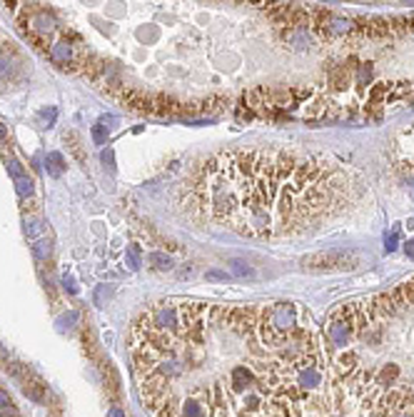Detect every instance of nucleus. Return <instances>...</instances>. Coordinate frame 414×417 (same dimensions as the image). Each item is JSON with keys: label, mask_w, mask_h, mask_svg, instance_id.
<instances>
[{"label": "nucleus", "mask_w": 414, "mask_h": 417, "mask_svg": "<svg viewBox=\"0 0 414 417\" xmlns=\"http://www.w3.org/2000/svg\"><path fill=\"white\" fill-rule=\"evenodd\" d=\"M187 210L247 237L304 232L349 203V178L332 160L292 150H230L185 183Z\"/></svg>", "instance_id": "1"}, {"label": "nucleus", "mask_w": 414, "mask_h": 417, "mask_svg": "<svg viewBox=\"0 0 414 417\" xmlns=\"http://www.w3.org/2000/svg\"><path fill=\"white\" fill-rule=\"evenodd\" d=\"M359 265V258L349 250H327L302 258V270L307 273H345Z\"/></svg>", "instance_id": "2"}, {"label": "nucleus", "mask_w": 414, "mask_h": 417, "mask_svg": "<svg viewBox=\"0 0 414 417\" xmlns=\"http://www.w3.org/2000/svg\"><path fill=\"white\" fill-rule=\"evenodd\" d=\"M367 302H369V307L374 310V315H377L379 320H382V317H394V315L399 312L389 292H379V295H372V297H369Z\"/></svg>", "instance_id": "3"}, {"label": "nucleus", "mask_w": 414, "mask_h": 417, "mask_svg": "<svg viewBox=\"0 0 414 417\" xmlns=\"http://www.w3.org/2000/svg\"><path fill=\"white\" fill-rule=\"evenodd\" d=\"M389 295H392V300H394V305H397V310L402 312V310H412L414 307V287L412 282H402V285H397L394 290H389Z\"/></svg>", "instance_id": "4"}, {"label": "nucleus", "mask_w": 414, "mask_h": 417, "mask_svg": "<svg viewBox=\"0 0 414 417\" xmlns=\"http://www.w3.org/2000/svg\"><path fill=\"white\" fill-rule=\"evenodd\" d=\"M30 30H35L38 35H50L55 30V18L48 13V10H38L33 18H30Z\"/></svg>", "instance_id": "5"}, {"label": "nucleus", "mask_w": 414, "mask_h": 417, "mask_svg": "<svg viewBox=\"0 0 414 417\" xmlns=\"http://www.w3.org/2000/svg\"><path fill=\"white\" fill-rule=\"evenodd\" d=\"M330 82H332V88H335V90H347V88H349V82H352V70L347 68V65L335 68V70H332V75H330Z\"/></svg>", "instance_id": "6"}, {"label": "nucleus", "mask_w": 414, "mask_h": 417, "mask_svg": "<svg viewBox=\"0 0 414 417\" xmlns=\"http://www.w3.org/2000/svg\"><path fill=\"white\" fill-rule=\"evenodd\" d=\"M70 58H72V50H70L68 43H55V45H50V60L55 63V65H68Z\"/></svg>", "instance_id": "7"}, {"label": "nucleus", "mask_w": 414, "mask_h": 417, "mask_svg": "<svg viewBox=\"0 0 414 417\" xmlns=\"http://www.w3.org/2000/svg\"><path fill=\"white\" fill-rule=\"evenodd\" d=\"M48 173L53 178H60L65 173V157L60 152H48Z\"/></svg>", "instance_id": "8"}, {"label": "nucleus", "mask_w": 414, "mask_h": 417, "mask_svg": "<svg viewBox=\"0 0 414 417\" xmlns=\"http://www.w3.org/2000/svg\"><path fill=\"white\" fill-rule=\"evenodd\" d=\"M25 235H28L30 240H40V237L45 235V222L38 220V217H28V220H25Z\"/></svg>", "instance_id": "9"}, {"label": "nucleus", "mask_w": 414, "mask_h": 417, "mask_svg": "<svg viewBox=\"0 0 414 417\" xmlns=\"http://www.w3.org/2000/svg\"><path fill=\"white\" fill-rule=\"evenodd\" d=\"M50 253H53V242L48 240V237H40V240H35L33 242V255L43 263V260H48L50 258Z\"/></svg>", "instance_id": "10"}, {"label": "nucleus", "mask_w": 414, "mask_h": 417, "mask_svg": "<svg viewBox=\"0 0 414 417\" xmlns=\"http://www.w3.org/2000/svg\"><path fill=\"white\" fill-rule=\"evenodd\" d=\"M230 270H232L235 278H242V280L255 278V270H252L247 263H242V260H232V263H230Z\"/></svg>", "instance_id": "11"}, {"label": "nucleus", "mask_w": 414, "mask_h": 417, "mask_svg": "<svg viewBox=\"0 0 414 417\" xmlns=\"http://www.w3.org/2000/svg\"><path fill=\"white\" fill-rule=\"evenodd\" d=\"M23 392H25L30 400H35V402H43V400H45V392H43V385H40V382H23Z\"/></svg>", "instance_id": "12"}, {"label": "nucleus", "mask_w": 414, "mask_h": 417, "mask_svg": "<svg viewBox=\"0 0 414 417\" xmlns=\"http://www.w3.org/2000/svg\"><path fill=\"white\" fill-rule=\"evenodd\" d=\"M147 260H150V265H152L155 270H170V268H172V260H170L167 255H162V253H150Z\"/></svg>", "instance_id": "13"}, {"label": "nucleus", "mask_w": 414, "mask_h": 417, "mask_svg": "<svg viewBox=\"0 0 414 417\" xmlns=\"http://www.w3.org/2000/svg\"><path fill=\"white\" fill-rule=\"evenodd\" d=\"M15 190H18V195H20V198H30L35 188H33V180H30L28 175H23V178H18V180H15Z\"/></svg>", "instance_id": "14"}, {"label": "nucleus", "mask_w": 414, "mask_h": 417, "mask_svg": "<svg viewBox=\"0 0 414 417\" xmlns=\"http://www.w3.org/2000/svg\"><path fill=\"white\" fill-rule=\"evenodd\" d=\"M110 295H113V287H110V285H97V287H95V297H92V300H95V305H97V307H102V305L110 300Z\"/></svg>", "instance_id": "15"}, {"label": "nucleus", "mask_w": 414, "mask_h": 417, "mask_svg": "<svg viewBox=\"0 0 414 417\" xmlns=\"http://www.w3.org/2000/svg\"><path fill=\"white\" fill-rule=\"evenodd\" d=\"M125 263H128V268H130V270H140V247H138V245H130V247H128Z\"/></svg>", "instance_id": "16"}, {"label": "nucleus", "mask_w": 414, "mask_h": 417, "mask_svg": "<svg viewBox=\"0 0 414 417\" xmlns=\"http://www.w3.org/2000/svg\"><path fill=\"white\" fill-rule=\"evenodd\" d=\"M397 242H399V225H394V227L389 230V235H384V250L392 253V250L397 247Z\"/></svg>", "instance_id": "17"}, {"label": "nucleus", "mask_w": 414, "mask_h": 417, "mask_svg": "<svg viewBox=\"0 0 414 417\" xmlns=\"http://www.w3.org/2000/svg\"><path fill=\"white\" fill-rule=\"evenodd\" d=\"M92 140H95L97 145H105V142H108V128L100 125V123L92 125Z\"/></svg>", "instance_id": "18"}, {"label": "nucleus", "mask_w": 414, "mask_h": 417, "mask_svg": "<svg viewBox=\"0 0 414 417\" xmlns=\"http://www.w3.org/2000/svg\"><path fill=\"white\" fill-rule=\"evenodd\" d=\"M75 320H77V312H75V310H72V312H68V315H63V317L58 320V330H60V332H65V330H70Z\"/></svg>", "instance_id": "19"}, {"label": "nucleus", "mask_w": 414, "mask_h": 417, "mask_svg": "<svg viewBox=\"0 0 414 417\" xmlns=\"http://www.w3.org/2000/svg\"><path fill=\"white\" fill-rule=\"evenodd\" d=\"M8 173L13 175V180H18V178H23V175H25V173H23V165H20L18 160H13V157L8 160Z\"/></svg>", "instance_id": "20"}, {"label": "nucleus", "mask_w": 414, "mask_h": 417, "mask_svg": "<svg viewBox=\"0 0 414 417\" xmlns=\"http://www.w3.org/2000/svg\"><path fill=\"white\" fill-rule=\"evenodd\" d=\"M102 165H105V170L115 173V155H113V150H110V147H108V150H102Z\"/></svg>", "instance_id": "21"}, {"label": "nucleus", "mask_w": 414, "mask_h": 417, "mask_svg": "<svg viewBox=\"0 0 414 417\" xmlns=\"http://www.w3.org/2000/svg\"><path fill=\"white\" fill-rule=\"evenodd\" d=\"M205 278L210 280V282H225V280H230V275L222 273V270H207Z\"/></svg>", "instance_id": "22"}, {"label": "nucleus", "mask_w": 414, "mask_h": 417, "mask_svg": "<svg viewBox=\"0 0 414 417\" xmlns=\"http://www.w3.org/2000/svg\"><path fill=\"white\" fill-rule=\"evenodd\" d=\"M10 75H13V60L0 58V77H10Z\"/></svg>", "instance_id": "23"}, {"label": "nucleus", "mask_w": 414, "mask_h": 417, "mask_svg": "<svg viewBox=\"0 0 414 417\" xmlns=\"http://www.w3.org/2000/svg\"><path fill=\"white\" fill-rule=\"evenodd\" d=\"M0 410H13V400L8 397V392L0 390Z\"/></svg>", "instance_id": "24"}, {"label": "nucleus", "mask_w": 414, "mask_h": 417, "mask_svg": "<svg viewBox=\"0 0 414 417\" xmlns=\"http://www.w3.org/2000/svg\"><path fill=\"white\" fill-rule=\"evenodd\" d=\"M63 285H65V290H68L70 295H75V292H77V285H75V280L70 278V275H65V278H63Z\"/></svg>", "instance_id": "25"}, {"label": "nucleus", "mask_w": 414, "mask_h": 417, "mask_svg": "<svg viewBox=\"0 0 414 417\" xmlns=\"http://www.w3.org/2000/svg\"><path fill=\"white\" fill-rule=\"evenodd\" d=\"M55 115H58V113H55V110H53V108H50V110H43V113H40V118H43V120H48V128H50V125H53V120H55Z\"/></svg>", "instance_id": "26"}, {"label": "nucleus", "mask_w": 414, "mask_h": 417, "mask_svg": "<svg viewBox=\"0 0 414 417\" xmlns=\"http://www.w3.org/2000/svg\"><path fill=\"white\" fill-rule=\"evenodd\" d=\"M404 253H407V258H412L414 260V240H409V242L404 245Z\"/></svg>", "instance_id": "27"}, {"label": "nucleus", "mask_w": 414, "mask_h": 417, "mask_svg": "<svg viewBox=\"0 0 414 417\" xmlns=\"http://www.w3.org/2000/svg\"><path fill=\"white\" fill-rule=\"evenodd\" d=\"M108 417H125V412H123L120 407H110V412H108Z\"/></svg>", "instance_id": "28"}, {"label": "nucleus", "mask_w": 414, "mask_h": 417, "mask_svg": "<svg viewBox=\"0 0 414 417\" xmlns=\"http://www.w3.org/2000/svg\"><path fill=\"white\" fill-rule=\"evenodd\" d=\"M8 138V130H5V125H0V140Z\"/></svg>", "instance_id": "29"}, {"label": "nucleus", "mask_w": 414, "mask_h": 417, "mask_svg": "<svg viewBox=\"0 0 414 417\" xmlns=\"http://www.w3.org/2000/svg\"><path fill=\"white\" fill-rule=\"evenodd\" d=\"M404 417H414V412H407V415H404Z\"/></svg>", "instance_id": "30"}, {"label": "nucleus", "mask_w": 414, "mask_h": 417, "mask_svg": "<svg viewBox=\"0 0 414 417\" xmlns=\"http://www.w3.org/2000/svg\"><path fill=\"white\" fill-rule=\"evenodd\" d=\"M409 282H412V287H414V280H409Z\"/></svg>", "instance_id": "31"}]
</instances>
